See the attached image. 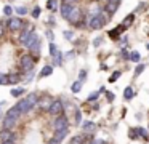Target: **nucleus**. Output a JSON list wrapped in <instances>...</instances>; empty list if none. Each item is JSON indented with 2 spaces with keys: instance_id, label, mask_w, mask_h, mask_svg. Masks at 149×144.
<instances>
[{
  "instance_id": "obj_1",
  "label": "nucleus",
  "mask_w": 149,
  "mask_h": 144,
  "mask_svg": "<svg viewBox=\"0 0 149 144\" xmlns=\"http://www.w3.org/2000/svg\"><path fill=\"white\" fill-rule=\"evenodd\" d=\"M68 21L71 22L72 26H77V27L87 26V21H85V18H84V13H82V10L79 8L77 5L72 6L71 13H69V16H68Z\"/></svg>"
},
{
  "instance_id": "obj_2",
  "label": "nucleus",
  "mask_w": 149,
  "mask_h": 144,
  "mask_svg": "<svg viewBox=\"0 0 149 144\" xmlns=\"http://www.w3.org/2000/svg\"><path fill=\"white\" fill-rule=\"evenodd\" d=\"M36 67V59L31 54H23L19 59V69L21 72H31Z\"/></svg>"
},
{
  "instance_id": "obj_3",
  "label": "nucleus",
  "mask_w": 149,
  "mask_h": 144,
  "mask_svg": "<svg viewBox=\"0 0 149 144\" xmlns=\"http://www.w3.org/2000/svg\"><path fill=\"white\" fill-rule=\"evenodd\" d=\"M63 111H64V102L61 99H53L52 106L48 109V114L53 115V117H58V115L63 114Z\"/></svg>"
},
{
  "instance_id": "obj_4",
  "label": "nucleus",
  "mask_w": 149,
  "mask_h": 144,
  "mask_svg": "<svg viewBox=\"0 0 149 144\" xmlns=\"http://www.w3.org/2000/svg\"><path fill=\"white\" fill-rule=\"evenodd\" d=\"M7 27H8V31H11V32L21 31V29L24 27V22L21 21V18H15V16H10V19H8V22H7Z\"/></svg>"
},
{
  "instance_id": "obj_5",
  "label": "nucleus",
  "mask_w": 149,
  "mask_h": 144,
  "mask_svg": "<svg viewBox=\"0 0 149 144\" xmlns=\"http://www.w3.org/2000/svg\"><path fill=\"white\" fill-rule=\"evenodd\" d=\"M52 102H53V98L48 95H45V96H42V98H39V102H37L36 107H39V111H42V112H48Z\"/></svg>"
},
{
  "instance_id": "obj_6",
  "label": "nucleus",
  "mask_w": 149,
  "mask_h": 144,
  "mask_svg": "<svg viewBox=\"0 0 149 144\" xmlns=\"http://www.w3.org/2000/svg\"><path fill=\"white\" fill-rule=\"evenodd\" d=\"M63 128H68V117L66 115H58L53 122V130L58 131V130H63Z\"/></svg>"
},
{
  "instance_id": "obj_7",
  "label": "nucleus",
  "mask_w": 149,
  "mask_h": 144,
  "mask_svg": "<svg viewBox=\"0 0 149 144\" xmlns=\"http://www.w3.org/2000/svg\"><path fill=\"white\" fill-rule=\"evenodd\" d=\"M29 51H31V56L37 61V58L40 56V51H42V43H40V38H37V40L34 42V45L29 48Z\"/></svg>"
},
{
  "instance_id": "obj_8",
  "label": "nucleus",
  "mask_w": 149,
  "mask_h": 144,
  "mask_svg": "<svg viewBox=\"0 0 149 144\" xmlns=\"http://www.w3.org/2000/svg\"><path fill=\"white\" fill-rule=\"evenodd\" d=\"M15 107L18 109V111H19V114L21 115H24V114H27V112L31 111V106L27 104V101H26V98L24 99H19V101L16 102V106H15Z\"/></svg>"
},
{
  "instance_id": "obj_9",
  "label": "nucleus",
  "mask_w": 149,
  "mask_h": 144,
  "mask_svg": "<svg viewBox=\"0 0 149 144\" xmlns=\"http://www.w3.org/2000/svg\"><path fill=\"white\" fill-rule=\"evenodd\" d=\"M5 141H15L13 130H2L0 131V143H5Z\"/></svg>"
},
{
  "instance_id": "obj_10",
  "label": "nucleus",
  "mask_w": 149,
  "mask_h": 144,
  "mask_svg": "<svg viewBox=\"0 0 149 144\" xmlns=\"http://www.w3.org/2000/svg\"><path fill=\"white\" fill-rule=\"evenodd\" d=\"M104 10V6H101L100 3H93V5L90 6V13H88V16H87V19H90V18H93V16H98L101 11Z\"/></svg>"
},
{
  "instance_id": "obj_11",
  "label": "nucleus",
  "mask_w": 149,
  "mask_h": 144,
  "mask_svg": "<svg viewBox=\"0 0 149 144\" xmlns=\"http://www.w3.org/2000/svg\"><path fill=\"white\" fill-rule=\"evenodd\" d=\"M32 32H34V31H29V29H27V26L24 24L23 31H21V34H19V43H21V45H26L27 38L31 37V34H32Z\"/></svg>"
},
{
  "instance_id": "obj_12",
  "label": "nucleus",
  "mask_w": 149,
  "mask_h": 144,
  "mask_svg": "<svg viewBox=\"0 0 149 144\" xmlns=\"http://www.w3.org/2000/svg\"><path fill=\"white\" fill-rule=\"evenodd\" d=\"M119 5H120L119 2H106V5H104V11H107L111 16H112L114 13L119 10Z\"/></svg>"
},
{
  "instance_id": "obj_13",
  "label": "nucleus",
  "mask_w": 149,
  "mask_h": 144,
  "mask_svg": "<svg viewBox=\"0 0 149 144\" xmlns=\"http://www.w3.org/2000/svg\"><path fill=\"white\" fill-rule=\"evenodd\" d=\"M16 122L15 118H10V117H5L3 123H2V127H3V130H13L15 127H16Z\"/></svg>"
},
{
  "instance_id": "obj_14",
  "label": "nucleus",
  "mask_w": 149,
  "mask_h": 144,
  "mask_svg": "<svg viewBox=\"0 0 149 144\" xmlns=\"http://www.w3.org/2000/svg\"><path fill=\"white\" fill-rule=\"evenodd\" d=\"M23 80V74H8V85H16Z\"/></svg>"
},
{
  "instance_id": "obj_15",
  "label": "nucleus",
  "mask_w": 149,
  "mask_h": 144,
  "mask_svg": "<svg viewBox=\"0 0 149 144\" xmlns=\"http://www.w3.org/2000/svg\"><path fill=\"white\" fill-rule=\"evenodd\" d=\"M26 101H27V104L31 106V109L36 107L37 102H39V95H37V93H31V95H27Z\"/></svg>"
},
{
  "instance_id": "obj_16",
  "label": "nucleus",
  "mask_w": 149,
  "mask_h": 144,
  "mask_svg": "<svg viewBox=\"0 0 149 144\" xmlns=\"http://www.w3.org/2000/svg\"><path fill=\"white\" fill-rule=\"evenodd\" d=\"M68 133H69V128H63V130H58V131H55V134H53V138H55L56 141H59V143H61V141L64 139L66 136H68Z\"/></svg>"
},
{
  "instance_id": "obj_17",
  "label": "nucleus",
  "mask_w": 149,
  "mask_h": 144,
  "mask_svg": "<svg viewBox=\"0 0 149 144\" xmlns=\"http://www.w3.org/2000/svg\"><path fill=\"white\" fill-rule=\"evenodd\" d=\"M72 6H74V5H68V3H61V6H59V11H61V16H63L64 19H68V16H69V13H71Z\"/></svg>"
},
{
  "instance_id": "obj_18",
  "label": "nucleus",
  "mask_w": 149,
  "mask_h": 144,
  "mask_svg": "<svg viewBox=\"0 0 149 144\" xmlns=\"http://www.w3.org/2000/svg\"><path fill=\"white\" fill-rule=\"evenodd\" d=\"M135 131H136V134H138V138H141V139H144V141H149V133H148V130H146V128L138 127Z\"/></svg>"
},
{
  "instance_id": "obj_19",
  "label": "nucleus",
  "mask_w": 149,
  "mask_h": 144,
  "mask_svg": "<svg viewBox=\"0 0 149 144\" xmlns=\"http://www.w3.org/2000/svg\"><path fill=\"white\" fill-rule=\"evenodd\" d=\"M5 117H10V118H15V120H18V118L21 117V114H19V111H18L16 107H10L7 111V115Z\"/></svg>"
},
{
  "instance_id": "obj_20",
  "label": "nucleus",
  "mask_w": 149,
  "mask_h": 144,
  "mask_svg": "<svg viewBox=\"0 0 149 144\" xmlns=\"http://www.w3.org/2000/svg\"><path fill=\"white\" fill-rule=\"evenodd\" d=\"M85 141H87V138H85L84 134H75V136L71 138L69 144H85Z\"/></svg>"
},
{
  "instance_id": "obj_21",
  "label": "nucleus",
  "mask_w": 149,
  "mask_h": 144,
  "mask_svg": "<svg viewBox=\"0 0 149 144\" xmlns=\"http://www.w3.org/2000/svg\"><path fill=\"white\" fill-rule=\"evenodd\" d=\"M82 128H84L85 133H93V131L96 130V125H95L93 122H85V123L82 125Z\"/></svg>"
},
{
  "instance_id": "obj_22",
  "label": "nucleus",
  "mask_w": 149,
  "mask_h": 144,
  "mask_svg": "<svg viewBox=\"0 0 149 144\" xmlns=\"http://www.w3.org/2000/svg\"><path fill=\"white\" fill-rule=\"evenodd\" d=\"M63 59H64L63 53H61V51H56V54L53 56V66H61V64H63Z\"/></svg>"
},
{
  "instance_id": "obj_23",
  "label": "nucleus",
  "mask_w": 149,
  "mask_h": 144,
  "mask_svg": "<svg viewBox=\"0 0 149 144\" xmlns=\"http://www.w3.org/2000/svg\"><path fill=\"white\" fill-rule=\"evenodd\" d=\"M52 74H53V66H45L42 70H40L39 77L42 79V77H48V75H52Z\"/></svg>"
},
{
  "instance_id": "obj_24",
  "label": "nucleus",
  "mask_w": 149,
  "mask_h": 144,
  "mask_svg": "<svg viewBox=\"0 0 149 144\" xmlns=\"http://www.w3.org/2000/svg\"><path fill=\"white\" fill-rule=\"evenodd\" d=\"M133 96H135L133 88H132V86H127V88L123 90V98H125L127 101H130V99H133Z\"/></svg>"
},
{
  "instance_id": "obj_25",
  "label": "nucleus",
  "mask_w": 149,
  "mask_h": 144,
  "mask_svg": "<svg viewBox=\"0 0 149 144\" xmlns=\"http://www.w3.org/2000/svg\"><path fill=\"white\" fill-rule=\"evenodd\" d=\"M135 18H136V16H135V13H130V15L127 16L125 19H123V22H122V24L125 26V27H130V26L133 24V21H135Z\"/></svg>"
},
{
  "instance_id": "obj_26",
  "label": "nucleus",
  "mask_w": 149,
  "mask_h": 144,
  "mask_svg": "<svg viewBox=\"0 0 149 144\" xmlns=\"http://www.w3.org/2000/svg\"><path fill=\"white\" fill-rule=\"evenodd\" d=\"M37 38H39V35H37L36 32H32V34H31V37L27 38V42H26V45H24V47H27V50H29V48L34 45V42H36Z\"/></svg>"
},
{
  "instance_id": "obj_27",
  "label": "nucleus",
  "mask_w": 149,
  "mask_h": 144,
  "mask_svg": "<svg viewBox=\"0 0 149 144\" xmlns=\"http://www.w3.org/2000/svg\"><path fill=\"white\" fill-rule=\"evenodd\" d=\"M128 59L132 61V63H139V61H141V54H139L138 51H132Z\"/></svg>"
},
{
  "instance_id": "obj_28",
  "label": "nucleus",
  "mask_w": 149,
  "mask_h": 144,
  "mask_svg": "<svg viewBox=\"0 0 149 144\" xmlns=\"http://www.w3.org/2000/svg\"><path fill=\"white\" fill-rule=\"evenodd\" d=\"M82 85H84V82H80V80H77V82H74V83H72V86H71L72 93H79V91L82 90Z\"/></svg>"
},
{
  "instance_id": "obj_29",
  "label": "nucleus",
  "mask_w": 149,
  "mask_h": 144,
  "mask_svg": "<svg viewBox=\"0 0 149 144\" xmlns=\"http://www.w3.org/2000/svg\"><path fill=\"white\" fill-rule=\"evenodd\" d=\"M47 8L52 10V11H56L58 10V0H48L47 2Z\"/></svg>"
},
{
  "instance_id": "obj_30",
  "label": "nucleus",
  "mask_w": 149,
  "mask_h": 144,
  "mask_svg": "<svg viewBox=\"0 0 149 144\" xmlns=\"http://www.w3.org/2000/svg\"><path fill=\"white\" fill-rule=\"evenodd\" d=\"M10 95L13 96V98H19L21 95H24V88H13Z\"/></svg>"
},
{
  "instance_id": "obj_31",
  "label": "nucleus",
  "mask_w": 149,
  "mask_h": 144,
  "mask_svg": "<svg viewBox=\"0 0 149 144\" xmlns=\"http://www.w3.org/2000/svg\"><path fill=\"white\" fill-rule=\"evenodd\" d=\"M146 69V66L144 64H138V66H136V69H135V77H138V75H141L143 74V70Z\"/></svg>"
},
{
  "instance_id": "obj_32",
  "label": "nucleus",
  "mask_w": 149,
  "mask_h": 144,
  "mask_svg": "<svg viewBox=\"0 0 149 144\" xmlns=\"http://www.w3.org/2000/svg\"><path fill=\"white\" fill-rule=\"evenodd\" d=\"M98 96H100V91H93V93H90V96L87 98V101H88V102L96 101V99H98Z\"/></svg>"
},
{
  "instance_id": "obj_33",
  "label": "nucleus",
  "mask_w": 149,
  "mask_h": 144,
  "mask_svg": "<svg viewBox=\"0 0 149 144\" xmlns=\"http://www.w3.org/2000/svg\"><path fill=\"white\" fill-rule=\"evenodd\" d=\"M0 85H8V75L0 72Z\"/></svg>"
},
{
  "instance_id": "obj_34",
  "label": "nucleus",
  "mask_w": 149,
  "mask_h": 144,
  "mask_svg": "<svg viewBox=\"0 0 149 144\" xmlns=\"http://www.w3.org/2000/svg\"><path fill=\"white\" fill-rule=\"evenodd\" d=\"M120 75H122V72H120V70H116V72H114V74H112V75H111V79H109V82H111V83H114V82H116V80H117V79H119V77H120Z\"/></svg>"
},
{
  "instance_id": "obj_35",
  "label": "nucleus",
  "mask_w": 149,
  "mask_h": 144,
  "mask_svg": "<svg viewBox=\"0 0 149 144\" xmlns=\"http://www.w3.org/2000/svg\"><path fill=\"white\" fill-rule=\"evenodd\" d=\"M56 51H58V48H56V45L53 43V42H50V54H52V58L56 54Z\"/></svg>"
},
{
  "instance_id": "obj_36",
  "label": "nucleus",
  "mask_w": 149,
  "mask_h": 144,
  "mask_svg": "<svg viewBox=\"0 0 149 144\" xmlns=\"http://www.w3.org/2000/svg\"><path fill=\"white\" fill-rule=\"evenodd\" d=\"M63 35H64V38H68V40H72V38H74V32H71V31H64Z\"/></svg>"
},
{
  "instance_id": "obj_37",
  "label": "nucleus",
  "mask_w": 149,
  "mask_h": 144,
  "mask_svg": "<svg viewBox=\"0 0 149 144\" xmlns=\"http://www.w3.org/2000/svg\"><path fill=\"white\" fill-rule=\"evenodd\" d=\"M16 13H18V15H26L27 8H26V6H16Z\"/></svg>"
},
{
  "instance_id": "obj_38",
  "label": "nucleus",
  "mask_w": 149,
  "mask_h": 144,
  "mask_svg": "<svg viewBox=\"0 0 149 144\" xmlns=\"http://www.w3.org/2000/svg\"><path fill=\"white\" fill-rule=\"evenodd\" d=\"M39 16H40V6H36V8H34L32 10V18H39Z\"/></svg>"
},
{
  "instance_id": "obj_39",
  "label": "nucleus",
  "mask_w": 149,
  "mask_h": 144,
  "mask_svg": "<svg viewBox=\"0 0 149 144\" xmlns=\"http://www.w3.org/2000/svg\"><path fill=\"white\" fill-rule=\"evenodd\" d=\"M85 79H87V70L82 69V70H80V74H79V80H80V82H84Z\"/></svg>"
},
{
  "instance_id": "obj_40",
  "label": "nucleus",
  "mask_w": 149,
  "mask_h": 144,
  "mask_svg": "<svg viewBox=\"0 0 149 144\" xmlns=\"http://www.w3.org/2000/svg\"><path fill=\"white\" fill-rule=\"evenodd\" d=\"M107 34H109V37H111V38H117V37H119V32H117L116 29H111V31L107 32Z\"/></svg>"
},
{
  "instance_id": "obj_41",
  "label": "nucleus",
  "mask_w": 149,
  "mask_h": 144,
  "mask_svg": "<svg viewBox=\"0 0 149 144\" xmlns=\"http://www.w3.org/2000/svg\"><path fill=\"white\" fill-rule=\"evenodd\" d=\"M114 98H116V96H114V93H112V91H106V99H107L109 102H112V101H114Z\"/></svg>"
},
{
  "instance_id": "obj_42",
  "label": "nucleus",
  "mask_w": 149,
  "mask_h": 144,
  "mask_svg": "<svg viewBox=\"0 0 149 144\" xmlns=\"http://www.w3.org/2000/svg\"><path fill=\"white\" fill-rule=\"evenodd\" d=\"M120 58H122V59H128V58H130V53H128L127 50H122V51H120Z\"/></svg>"
},
{
  "instance_id": "obj_43",
  "label": "nucleus",
  "mask_w": 149,
  "mask_h": 144,
  "mask_svg": "<svg viewBox=\"0 0 149 144\" xmlns=\"http://www.w3.org/2000/svg\"><path fill=\"white\" fill-rule=\"evenodd\" d=\"M82 122V114H80V111H75V123H80Z\"/></svg>"
},
{
  "instance_id": "obj_44",
  "label": "nucleus",
  "mask_w": 149,
  "mask_h": 144,
  "mask_svg": "<svg viewBox=\"0 0 149 144\" xmlns=\"http://www.w3.org/2000/svg\"><path fill=\"white\" fill-rule=\"evenodd\" d=\"M74 56H75V51H68V53L64 54V59H72Z\"/></svg>"
},
{
  "instance_id": "obj_45",
  "label": "nucleus",
  "mask_w": 149,
  "mask_h": 144,
  "mask_svg": "<svg viewBox=\"0 0 149 144\" xmlns=\"http://www.w3.org/2000/svg\"><path fill=\"white\" fill-rule=\"evenodd\" d=\"M101 43H103V37H96V38L93 40V45H95V47H100Z\"/></svg>"
},
{
  "instance_id": "obj_46",
  "label": "nucleus",
  "mask_w": 149,
  "mask_h": 144,
  "mask_svg": "<svg viewBox=\"0 0 149 144\" xmlns=\"http://www.w3.org/2000/svg\"><path fill=\"white\" fill-rule=\"evenodd\" d=\"M3 13L7 16H11V13H13V8H11V6H5L3 8Z\"/></svg>"
},
{
  "instance_id": "obj_47",
  "label": "nucleus",
  "mask_w": 149,
  "mask_h": 144,
  "mask_svg": "<svg viewBox=\"0 0 149 144\" xmlns=\"http://www.w3.org/2000/svg\"><path fill=\"white\" fill-rule=\"evenodd\" d=\"M125 29H127V27H125V26H123V24H119V26H117V27H116V31L119 32V35H120V34H122L123 31H125Z\"/></svg>"
},
{
  "instance_id": "obj_48",
  "label": "nucleus",
  "mask_w": 149,
  "mask_h": 144,
  "mask_svg": "<svg viewBox=\"0 0 149 144\" xmlns=\"http://www.w3.org/2000/svg\"><path fill=\"white\" fill-rule=\"evenodd\" d=\"M88 144H106V143H104L103 139H91Z\"/></svg>"
},
{
  "instance_id": "obj_49",
  "label": "nucleus",
  "mask_w": 149,
  "mask_h": 144,
  "mask_svg": "<svg viewBox=\"0 0 149 144\" xmlns=\"http://www.w3.org/2000/svg\"><path fill=\"white\" fill-rule=\"evenodd\" d=\"M3 32H5V24H3V21H0V37L3 35Z\"/></svg>"
},
{
  "instance_id": "obj_50",
  "label": "nucleus",
  "mask_w": 149,
  "mask_h": 144,
  "mask_svg": "<svg viewBox=\"0 0 149 144\" xmlns=\"http://www.w3.org/2000/svg\"><path fill=\"white\" fill-rule=\"evenodd\" d=\"M77 0H63V3H68V5H74Z\"/></svg>"
},
{
  "instance_id": "obj_51",
  "label": "nucleus",
  "mask_w": 149,
  "mask_h": 144,
  "mask_svg": "<svg viewBox=\"0 0 149 144\" xmlns=\"http://www.w3.org/2000/svg\"><path fill=\"white\" fill-rule=\"evenodd\" d=\"M144 8H146V3H139V6H138V10H136V11H143Z\"/></svg>"
},
{
  "instance_id": "obj_52",
  "label": "nucleus",
  "mask_w": 149,
  "mask_h": 144,
  "mask_svg": "<svg viewBox=\"0 0 149 144\" xmlns=\"http://www.w3.org/2000/svg\"><path fill=\"white\" fill-rule=\"evenodd\" d=\"M48 144H61V143H59V141H56L55 138H52V139L48 141Z\"/></svg>"
},
{
  "instance_id": "obj_53",
  "label": "nucleus",
  "mask_w": 149,
  "mask_h": 144,
  "mask_svg": "<svg viewBox=\"0 0 149 144\" xmlns=\"http://www.w3.org/2000/svg\"><path fill=\"white\" fill-rule=\"evenodd\" d=\"M47 37H48V38H50V40H52V42H53V34H52V32H50V31H48V32H47Z\"/></svg>"
},
{
  "instance_id": "obj_54",
  "label": "nucleus",
  "mask_w": 149,
  "mask_h": 144,
  "mask_svg": "<svg viewBox=\"0 0 149 144\" xmlns=\"http://www.w3.org/2000/svg\"><path fill=\"white\" fill-rule=\"evenodd\" d=\"M0 144H15V141H5V143H0Z\"/></svg>"
},
{
  "instance_id": "obj_55",
  "label": "nucleus",
  "mask_w": 149,
  "mask_h": 144,
  "mask_svg": "<svg viewBox=\"0 0 149 144\" xmlns=\"http://www.w3.org/2000/svg\"><path fill=\"white\" fill-rule=\"evenodd\" d=\"M127 40H128V38H127V37H123V38H122V45H127Z\"/></svg>"
},
{
  "instance_id": "obj_56",
  "label": "nucleus",
  "mask_w": 149,
  "mask_h": 144,
  "mask_svg": "<svg viewBox=\"0 0 149 144\" xmlns=\"http://www.w3.org/2000/svg\"><path fill=\"white\" fill-rule=\"evenodd\" d=\"M107 2H119L120 3V0H107Z\"/></svg>"
},
{
  "instance_id": "obj_57",
  "label": "nucleus",
  "mask_w": 149,
  "mask_h": 144,
  "mask_svg": "<svg viewBox=\"0 0 149 144\" xmlns=\"http://www.w3.org/2000/svg\"><path fill=\"white\" fill-rule=\"evenodd\" d=\"M146 48H148V50H149V43H148V45H146Z\"/></svg>"
}]
</instances>
